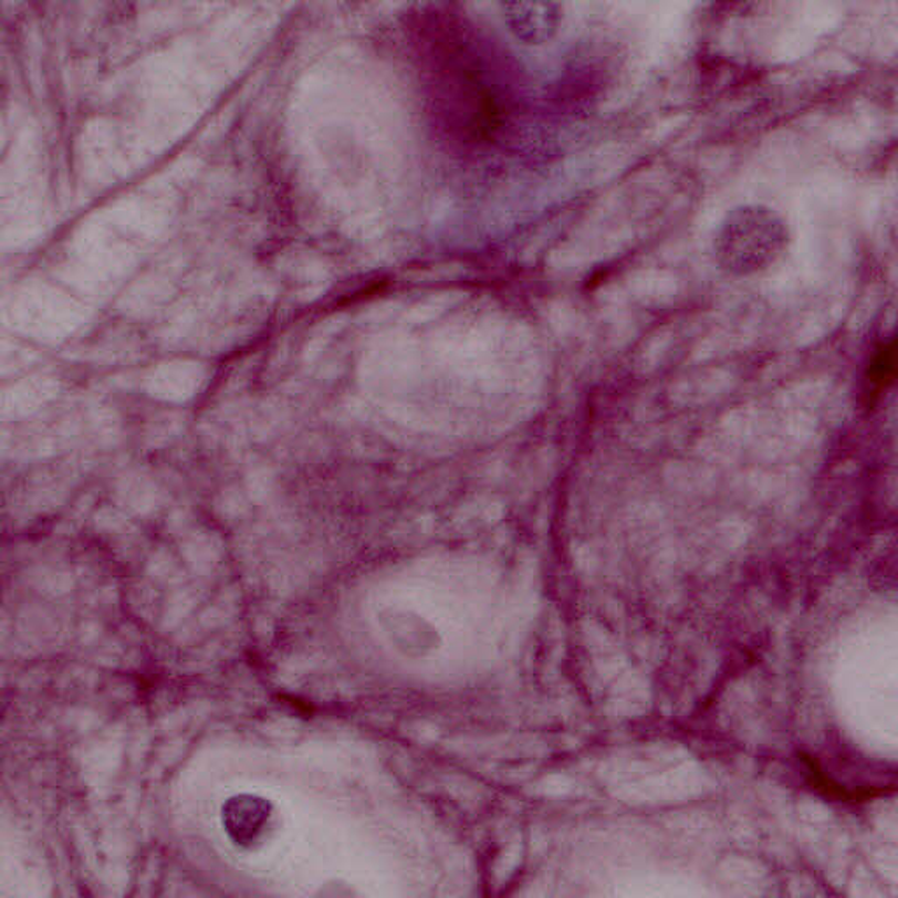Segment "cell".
I'll return each mask as SVG.
<instances>
[{
	"mask_svg": "<svg viewBox=\"0 0 898 898\" xmlns=\"http://www.w3.org/2000/svg\"><path fill=\"white\" fill-rule=\"evenodd\" d=\"M509 27L525 43L541 44L553 38L560 23V8L555 4L505 6Z\"/></svg>",
	"mask_w": 898,
	"mask_h": 898,
	"instance_id": "cell-2",
	"label": "cell"
},
{
	"mask_svg": "<svg viewBox=\"0 0 898 898\" xmlns=\"http://www.w3.org/2000/svg\"><path fill=\"white\" fill-rule=\"evenodd\" d=\"M789 223L768 203H738L718 223L712 250L723 271L751 275L768 271L786 253Z\"/></svg>",
	"mask_w": 898,
	"mask_h": 898,
	"instance_id": "cell-1",
	"label": "cell"
},
{
	"mask_svg": "<svg viewBox=\"0 0 898 898\" xmlns=\"http://www.w3.org/2000/svg\"><path fill=\"white\" fill-rule=\"evenodd\" d=\"M802 762L805 763V772L810 775V783L813 784L814 789L825 793L826 797L846 802H864L873 801V798L881 797V795H886V793L894 792V789L853 790L852 792V790L844 789L843 784L835 783L832 777H828V775L819 769L818 763L814 762L811 756L802 754Z\"/></svg>",
	"mask_w": 898,
	"mask_h": 898,
	"instance_id": "cell-3",
	"label": "cell"
},
{
	"mask_svg": "<svg viewBox=\"0 0 898 898\" xmlns=\"http://www.w3.org/2000/svg\"><path fill=\"white\" fill-rule=\"evenodd\" d=\"M895 373V349L883 348L876 362H874L873 369H870V382L879 383V386L886 385V382H891Z\"/></svg>",
	"mask_w": 898,
	"mask_h": 898,
	"instance_id": "cell-4",
	"label": "cell"
}]
</instances>
